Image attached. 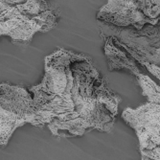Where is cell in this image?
I'll return each mask as SVG.
<instances>
[{"mask_svg": "<svg viewBox=\"0 0 160 160\" xmlns=\"http://www.w3.org/2000/svg\"><path fill=\"white\" fill-rule=\"evenodd\" d=\"M41 82L29 88L37 111L36 127L48 126L58 137L112 129L121 102L83 55L60 48L45 58Z\"/></svg>", "mask_w": 160, "mask_h": 160, "instance_id": "1", "label": "cell"}, {"mask_svg": "<svg viewBox=\"0 0 160 160\" xmlns=\"http://www.w3.org/2000/svg\"><path fill=\"white\" fill-rule=\"evenodd\" d=\"M36 119L32 94L22 86L0 83V146H7L18 128L35 126Z\"/></svg>", "mask_w": 160, "mask_h": 160, "instance_id": "2", "label": "cell"}, {"mask_svg": "<svg viewBox=\"0 0 160 160\" xmlns=\"http://www.w3.org/2000/svg\"><path fill=\"white\" fill-rule=\"evenodd\" d=\"M160 0H108L97 13L103 24L142 30L159 22Z\"/></svg>", "mask_w": 160, "mask_h": 160, "instance_id": "3", "label": "cell"}, {"mask_svg": "<svg viewBox=\"0 0 160 160\" xmlns=\"http://www.w3.org/2000/svg\"><path fill=\"white\" fill-rule=\"evenodd\" d=\"M57 19L48 0H0V22L26 23L47 32L56 26Z\"/></svg>", "mask_w": 160, "mask_h": 160, "instance_id": "4", "label": "cell"}, {"mask_svg": "<svg viewBox=\"0 0 160 160\" xmlns=\"http://www.w3.org/2000/svg\"><path fill=\"white\" fill-rule=\"evenodd\" d=\"M125 122L135 130L140 151L159 147L160 143V106L148 102L137 108H126L122 113Z\"/></svg>", "mask_w": 160, "mask_h": 160, "instance_id": "5", "label": "cell"}, {"mask_svg": "<svg viewBox=\"0 0 160 160\" xmlns=\"http://www.w3.org/2000/svg\"><path fill=\"white\" fill-rule=\"evenodd\" d=\"M106 53L108 60V67L109 70H120V69H128L132 71L134 75L137 73H141L138 66L134 62V59L130 56L127 51H122L117 48L111 40L110 38L107 39L106 43Z\"/></svg>", "mask_w": 160, "mask_h": 160, "instance_id": "6", "label": "cell"}, {"mask_svg": "<svg viewBox=\"0 0 160 160\" xmlns=\"http://www.w3.org/2000/svg\"><path fill=\"white\" fill-rule=\"evenodd\" d=\"M38 32H40V30L34 25L16 21L0 22V37L8 36L14 43L27 44Z\"/></svg>", "mask_w": 160, "mask_h": 160, "instance_id": "7", "label": "cell"}, {"mask_svg": "<svg viewBox=\"0 0 160 160\" xmlns=\"http://www.w3.org/2000/svg\"><path fill=\"white\" fill-rule=\"evenodd\" d=\"M136 78L138 80L139 85L142 88L143 96L147 97L149 102L151 103H157L159 104L160 100V88L159 86L148 76L142 73H137Z\"/></svg>", "mask_w": 160, "mask_h": 160, "instance_id": "8", "label": "cell"}, {"mask_svg": "<svg viewBox=\"0 0 160 160\" xmlns=\"http://www.w3.org/2000/svg\"><path fill=\"white\" fill-rule=\"evenodd\" d=\"M142 160H154V159H152V158H150V157H147V156L142 155Z\"/></svg>", "mask_w": 160, "mask_h": 160, "instance_id": "9", "label": "cell"}]
</instances>
